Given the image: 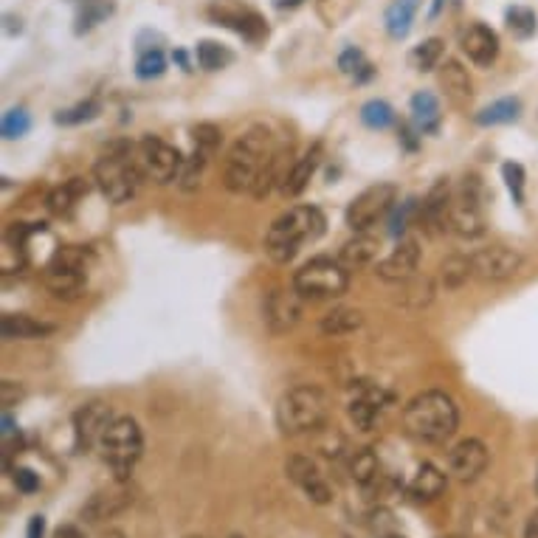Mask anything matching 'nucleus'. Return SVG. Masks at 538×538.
Listing matches in <instances>:
<instances>
[{"label": "nucleus", "mask_w": 538, "mask_h": 538, "mask_svg": "<svg viewBox=\"0 0 538 538\" xmlns=\"http://www.w3.org/2000/svg\"><path fill=\"white\" fill-rule=\"evenodd\" d=\"M403 426L415 440L428 443V445H443L445 440L457 435L460 408L451 395H445L440 390H428L406 403Z\"/></svg>", "instance_id": "f257e3e1"}, {"label": "nucleus", "mask_w": 538, "mask_h": 538, "mask_svg": "<svg viewBox=\"0 0 538 538\" xmlns=\"http://www.w3.org/2000/svg\"><path fill=\"white\" fill-rule=\"evenodd\" d=\"M327 229V218L318 206H293L271 223L265 234V254L276 265H288L302 246L316 243Z\"/></svg>", "instance_id": "f03ea898"}, {"label": "nucleus", "mask_w": 538, "mask_h": 538, "mask_svg": "<svg viewBox=\"0 0 538 538\" xmlns=\"http://www.w3.org/2000/svg\"><path fill=\"white\" fill-rule=\"evenodd\" d=\"M141 178H147V175L139 161V147H133L124 139L113 141L94 164V181L111 203L133 201L141 186Z\"/></svg>", "instance_id": "7ed1b4c3"}, {"label": "nucleus", "mask_w": 538, "mask_h": 538, "mask_svg": "<svg viewBox=\"0 0 538 538\" xmlns=\"http://www.w3.org/2000/svg\"><path fill=\"white\" fill-rule=\"evenodd\" d=\"M330 417V400L318 386H293L276 403V426L282 435H313L325 428Z\"/></svg>", "instance_id": "20e7f679"}, {"label": "nucleus", "mask_w": 538, "mask_h": 538, "mask_svg": "<svg viewBox=\"0 0 538 538\" xmlns=\"http://www.w3.org/2000/svg\"><path fill=\"white\" fill-rule=\"evenodd\" d=\"M102 460L116 473V482H127L144 454V435L133 417H116L99 440Z\"/></svg>", "instance_id": "39448f33"}, {"label": "nucleus", "mask_w": 538, "mask_h": 538, "mask_svg": "<svg viewBox=\"0 0 538 538\" xmlns=\"http://www.w3.org/2000/svg\"><path fill=\"white\" fill-rule=\"evenodd\" d=\"M94 254L82 246H62L54 251L49 265L42 268V285H46L57 299H76L88 282Z\"/></svg>", "instance_id": "423d86ee"}, {"label": "nucleus", "mask_w": 538, "mask_h": 538, "mask_svg": "<svg viewBox=\"0 0 538 538\" xmlns=\"http://www.w3.org/2000/svg\"><path fill=\"white\" fill-rule=\"evenodd\" d=\"M485 201L488 189L477 175H465L454 189L448 211V231H454L462 240H477L485 234Z\"/></svg>", "instance_id": "0eeeda50"}, {"label": "nucleus", "mask_w": 538, "mask_h": 538, "mask_svg": "<svg viewBox=\"0 0 538 538\" xmlns=\"http://www.w3.org/2000/svg\"><path fill=\"white\" fill-rule=\"evenodd\" d=\"M293 288L305 299H313V302H318V299H336L341 293H347L350 271L338 260H330V256H316V260L305 263L293 273Z\"/></svg>", "instance_id": "6e6552de"}, {"label": "nucleus", "mask_w": 538, "mask_h": 538, "mask_svg": "<svg viewBox=\"0 0 538 538\" xmlns=\"http://www.w3.org/2000/svg\"><path fill=\"white\" fill-rule=\"evenodd\" d=\"M206 14L214 26H223L234 34H240L248 42H263L268 37L265 17L248 4H243V0H214V4H209Z\"/></svg>", "instance_id": "1a4fd4ad"}, {"label": "nucleus", "mask_w": 538, "mask_h": 538, "mask_svg": "<svg viewBox=\"0 0 538 538\" xmlns=\"http://www.w3.org/2000/svg\"><path fill=\"white\" fill-rule=\"evenodd\" d=\"M395 203H398L395 184H372L353 198L344 220H347L353 231H370L383 214H390L395 209Z\"/></svg>", "instance_id": "9d476101"}, {"label": "nucleus", "mask_w": 538, "mask_h": 538, "mask_svg": "<svg viewBox=\"0 0 538 538\" xmlns=\"http://www.w3.org/2000/svg\"><path fill=\"white\" fill-rule=\"evenodd\" d=\"M139 161L144 166V175L153 178L156 184L166 186L172 181L181 178V169H184V156L178 147L166 144L158 136H144L139 144Z\"/></svg>", "instance_id": "9b49d317"}, {"label": "nucleus", "mask_w": 538, "mask_h": 538, "mask_svg": "<svg viewBox=\"0 0 538 538\" xmlns=\"http://www.w3.org/2000/svg\"><path fill=\"white\" fill-rule=\"evenodd\" d=\"M302 305H305V296L299 293L293 285L291 288H273L263 302L265 327L273 336H282V333L293 330L299 325V318H302Z\"/></svg>", "instance_id": "f8f14e48"}, {"label": "nucleus", "mask_w": 538, "mask_h": 538, "mask_svg": "<svg viewBox=\"0 0 538 538\" xmlns=\"http://www.w3.org/2000/svg\"><path fill=\"white\" fill-rule=\"evenodd\" d=\"M473 276L485 279V282H505L522 271L525 256L510 246H488L471 254Z\"/></svg>", "instance_id": "ddd939ff"}, {"label": "nucleus", "mask_w": 538, "mask_h": 538, "mask_svg": "<svg viewBox=\"0 0 538 538\" xmlns=\"http://www.w3.org/2000/svg\"><path fill=\"white\" fill-rule=\"evenodd\" d=\"M392 392H386L383 386L372 381H358L353 383V398H350V420L361 428V432H370L378 423V417L392 406Z\"/></svg>", "instance_id": "4468645a"}, {"label": "nucleus", "mask_w": 538, "mask_h": 538, "mask_svg": "<svg viewBox=\"0 0 538 538\" xmlns=\"http://www.w3.org/2000/svg\"><path fill=\"white\" fill-rule=\"evenodd\" d=\"M113 420H116V415L107 403H102V400L85 403L74 415V445L79 454H85V451H91V448H99L102 435L107 432V426Z\"/></svg>", "instance_id": "2eb2a0df"}, {"label": "nucleus", "mask_w": 538, "mask_h": 538, "mask_svg": "<svg viewBox=\"0 0 538 538\" xmlns=\"http://www.w3.org/2000/svg\"><path fill=\"white\" fill-rule=\"evenodd\" d=\"M285 473L293 485L302 488L305 497L313 502V505H330L333 502V490L327 485V480L321 477L318 465L305 457V454H293L288 462H285Z\"/></svg>", "instance_id": "dca6fc26"}, {"label": "nucleus", "mask_w": 538, "mask_h": 538, "mask_svg": "<svg viewBox=\"0 0 538 538\" xmlns=\"http://www.w3.org/2000/svg\"><path fill=\"white\" fill-rule=\"evenodd\" d=\"M490 462V454L482 440L477 437H468V440H460L454 448L448 451V471L451 477L460 480V482H473L480 480V473H485Z\"/></svg>", "instance_id": "f3484780"}, {"label": "nucleus", "mask_w": 538, "mask_h": 538, "mask_svg": "<svg viewBox=\"0 0 538 538\" xmlns=\"http://www.w3.org/2000/svg\"><path fill=\"white\" fill-rule=\"evenodd\" d=\"M136 502L133 497V488L127 482H116L113 488H104V490H96L94 497L85 502L82 507V522L88 525H96V522H104V519H113V516L124 513Z\"/></svg>", "instance_id": "a211bd4d"}, {"label": "nucleus", "mask_w": 538, "mask_h": 538, "mask_svg": "<svg viewBox=\"0 0 538 538\" xmlns=\"http://www.w3.org/2000/svg\"><path fill=\"white\" fill-rule=\"evenodd\" d=\"M417 265H420V243L415 237H403L398 248L375 265V273L383 282H408L417 273Z\"/></svg>", "instance_id": "6ab92c4d"}, {"label": "nucleus", "mask_w": 538, "mask_h": 538, "mask_svg": "<svg viewBox=\"0 0 538 538\" xmlns=\"http://www.w3.org/2000/svg\"><path fill=\"white\" fill-rule=\"evenodd\" d=\"M451 198H454V189H451L448 178H440L428 195L423 198L417 209V223L426 226L432 234L448 231V211H451Z\"/></svg>", "instance_id": "aec40b11"}, {"label": "nucleus", "mask_w": 538, "mask_h": 538, "mask_svg": "<svg viewBox=\"0 0 538 538\" xmlns=\"http://www.w3.org/2000/svg\"><path fill=\"white\" fill-rule=\"evenodd\" d=\"M460 49L473 66L488 68L490 62H497V57H499V34L488 29L485 23H471L460 34Z\"/></svg>", "instance_id": "412c9836"}, {"label": "nucleus", "mask_w": 538, "mask_h": 538, "mask_svg": "<svg viewBox=\"0 0 538 538\" xmlns=\"http://www.w3.org/2000/svg\"><path fill=\"white\" fill-rule=\"evenodd\" d=\"M378 251H381V243L378 237L367 234V231H355L353 240H347L338 251V263L347 268V271H355V268H367L378 260Z\"/></svg>", "instance_id": "4be33fe9"}, {"label": "nucleus", "mask_w": 538, "mask_h": 538, "mask_svg": "<svg viewBox=\"0 0 538 538\" xmlns=\"http://www.w3.org/2000/svg\"><path fill=\"white\" fill-rule=\"evenodd\" d=\"M445 485H448L445 473L432 462H423L412 477V482L406 485V490L415 502H435L445 493Z\"/></svg>", "instance_id": "5701e85b"}, {"label": "nucleus", "mask_w": 538, "mask_h": 538, "mask_svg": "<svg viewBox=\"0 0 538 538\" xmlns=\"http://www.w3.org/2000/svg\"><path fill=\"white\" fill-rule=\"evenodd\" d=\"M318 164H321V141H316L302 158H296V164H293V169H291V175L285 178L282 186H279V192H282L285 198H299V195H302V192L308 189L310 178L316 175Z\"/></svg>", "instance_id": "b1692460"}, {"label": "nucleus", "mask_w": 538, "mask_h": 538, "mask_svg": "<svg viewBox=\"0 0 538 538\" xmlns=\"http://www.w3.org/2000/svg\"><path fill=\"white\" fill-rule=\"evenodd\" d=\"M54 333V325L37 321L26 313H4L0 318V336L6 341H29V338H46Z\"/></svg>", "instance_id": "393cba45"}, {"label": "nucleus", "mask_w": 538, "mask_h": 538, "mask_svg": "<svg viewBox=\"0 0 538 538\" xmlns=\"http://www.w3.org/2000/svg\"><path fill=\"white\" fill-rule=\"evenodd\" d=\"M85 195H88V181H85V178H71V181H66L62 186L49 192L46 206H49L51 214H57V218H71L74 209L79 206V201Z\"/></svg>", "instance_id": "a878e982"}, {"label": "nucleus", "mask_w": 538, "mask_h": 538, "mask_svg": "<svg viewBox=\"0 0 538 538\" xmlns=\"http://www.w3.org/2000/svg\"><path fill=\"white\" fill-rule=\"evenodd\" d=\"M420 9V0H392L390 6H386L383 14V26L390 31L392 40H406L408 31L415 26V14Z\"/></svg>", "instance_id": "bb28decb"}, {"label": "nucleus", "mask_w": 538, "mask_h": 538, "mask_svg": "<svg viewBox=\"0 0 538 538\" xmlns=\"http://www.w3.org/2000/svg\"><path fill=\"white\" fill-rule=\"evenodd\" d=\"M440 85H443V91L451 102H457V104H465L471 96H473V85H471V76L468 71L460 66L457 59H448L440 66Z\"/></svg>", "instance_id": "cd10ccee"}, {"label": "nucleus", "mask_w": 538, "mask_h": 538, "mask_svg": "<svg viewBox=\"0 0 538 538\" xmlns=\"http://www.w3.org/2000/svg\"><path fill=\"white\" fill-rule=\"evenodd\" d=\"M412 124L417 133L440 130V99L432 91H417L412 96Z\"/></svg>", "instance_id": "c85d7f7f"}, {"label": "nucleus", "mask_w": 538, "mask_h": 538, "mask_svg": "<svg viewBox=\"0 0 538 538\" xmlns=\"http://www.w3.org/2000/svg\"><path fill=\"white\" fill-rule=\"evenodd\" d=\"M522 119V102L516 96H505V99H497L490 102L488 107L473 116L480 127H497V124H513Z\"/></svg>", "instance_id": "c756f323"}, {"label": "nucleus", "mask_w": 538, "mask_h": 538, "mask_svg": "<svg viewBox=\"0 0 538 538\" xmlns=\"http://www.w3.org/2000/svg\"><path fill=\"white\" fill-rule=\"evenodd\" d=\"M350 473H353V480L363 488V490H370L375 488L381 480H383V471H381V460L372 448H361L358 454L353 457L350 462Z\"/></svg>", "instance_id": "7c9ffc66"}, {"label": "nucleus", "mask_w": 538, "mask_h": 538, "mask_svg": "<svg viewBox=\"0 0 538 538\" xmlns=\"http://www.w3.org/2000/svg\"><path fill=\"white\" fill-rule=\"evenodd\" d=\"M363 327V313L358 308H336L321 318V333L325 336H350Z\"/></svg>", "instance_id": "2f4dec72"}, {"label": "nucleus", "mask_w": 538, "mask_h": 538, "mask_svg": "<svg viewBox=\"0 0 538 538\" xmlns=\"http://www.w3.org/2000/svg\"><path fill=\"white\" fill-rule=\"evenodd\" d=\"M443 54H445V42H443L440 37H428V40L420 42V46L412 49V54H408V62H412L415 71L428 74V71L440 68Z\"/></svg>", "instance_id": "473e14b6"}, {"label": "nucleus", "mask_w": 538, "mask_h": 538, "mask_svg": "<svg viewBox=\"0 0 538 538\" xmlns=\"http://www.w3.org/2000/svg\"><path fill=\"white\" fill-rule=\"evenodd\" d=\"M116 12L113 0H82L79 4V14H76V34L91 31L94 26L104 23L107 17Z\"/></svg>", "instance_id": "72a5a7b5"}, {"label": "nucleus", "mask_w": 538, "mask_h": 538, "mask_svg": "<svg viewBox=\"0 0 538 538\" xmlns=\"http://www.w3.org/2000/svg\"><path fill=\"white\" fill-rule=\"evenodd\" d=\"M473 276V265H471V256L454 254V256H445L440 263V279L448 291H457L462 288L468 279Z\"/></svg>", "instance_id": "f704fd0d"}, {"label": "nucleus", "mask_w": 538, "mask_h": 538, "mask_svg": "<svg viewBox=\"0 0 538 538\" xmlns=\"http://www.w3.org/2000/svg\"><path fill=\"white\" fill-rule=\"evenodd\" d=\"M361 121L370 127V130H390V127L398 121V113L390 102L383 99H370L361 104Z\"/></svg>", "instance_id": "c9c22d12"}, {"label": "nucleus", "mask_w": 538, "mask_h": 538, "mask_svg": "<svg viewBox=\"0 0 538 538\" xmlns=\"http://www.w3.org/2000/svg\"><path fill=\"white\" fill-rule=\"evenodd\" d=\"M195 54H198V66L203 71H220L234 62V51H229L226 46H220V42H214V40H201Z\"/></svg>", "instance_id": "e433bc0d"}, {"label": "nucleus", "mask_w": 538, "mask_h": 538, "mask_svg": "<svg viewBox=\"0 0 538 538\" xmlns=\"http://www.w3.org/2000/svg\"><path fill=\"white\" fill-rule=\"evenodd\" d=\"M209 158H211V156H206V153H201V149H195V153H192V156L184 161L181 178H178V184H181V189H184V192H195V189L203 184V175H206Z\"/></svg>", "instance_id": "4c0bfd02"}, {"label": "nucleus", "mask_w": 538, "mask_h": 538, "mask_svg": "<svg viewBox=\"0 0 538 538\" xmlns=\"http://www.w3.org/2000/svg\"><path fill=\"white\" fill-rule=\"evenodd\" d=\"M505 20H507V29H510V34H513V37H519V40H527V37H533V34H535V29H538L535 12H533V9H527V6H510V9H507V14H505Z\"/></svg>", "instance_id": "58836bf2"}, {"label": "nucleus", "mask_w": 538, "mask_h": 538, "mask_svg": "<svg viewBox=\"0 0 538 538\" xmlns=\"http://www.w3.org/2000/svg\"><path fill=\"white\" fill-rule=\"evenodd\" d=\"M338 68L341 74H347V76H355L358 82L363 79H370L372 76V66L367 59H363V54L355 49V46H347L341 54H338Z\"/></svg>", "instance_id": "ea45409f"}, {"label": "nucleus", "mask_w": 538, "mask_h": 538, "mask_svg": "<svg viewBox=\"0 0 538 538\" xmlns=\"http://www.w3.org/2000/svg\"><path fill=\"white\" fill-rule=\"evenodd\" d=\"M192 141H195V149H201V153L214 156L218 153V147L223 144V130L211 121H201V124L192 127Z\"/></svg>", "instance_id": "a19ab883"}, {"label": "nucleus", "mask_w": 538, "mask_h": 538, "mask_svg": "<svg viewBox=\"0 0 538 538\" xmlns=\"http://www.w3.org/2000/svg\"><path fill=\"white\" fill-rule=\"evenodd\" d=\"M102 111V104L96 99H88V102H79L74 107H68V111H59L54 116V121L59 127H74V124H82V121H94Z\"/></svg>", "instance_id": "79ce46f5"}, {"label": "nucleus", "mask_w": 538, "mask_h": 538, "mask_svg": "<svg viewBox=\"0 0 538 538\" xmlns=\"http://www.w3.org/2000/svg\"><path fill=\"white\" fill-rule=\"evenodd\" d=\"M31 130V116L23 111V107H12V111L4 113V121H0V133H4L6 141L23 139Z\"/></svg>", "instance_id": "37998d69"}, {"label": "nucleus", "mask_w": 538, "mask_h": 538, "mask_svg": "<svg viewBox=\"0 0 538 538\" xmlns=\"http://www.w3.org/2000/svg\"><path fill=\"white\" fill-rule=\"evenodd\" d=\"M166 71V57L161 49H149V51H141L139 59H136V76L139 79H158L164 76Z\"/></svg>", "instance_id": "c03bdc74"}, {"label": "nucleus", "mask_w": 538, "mask_h": 538, "mask_svg": "<svg viewBox=\"0 0 538 538\" xmlns=\"http://www.w3.org/2000/svg\"><path fill=\"white\" fill-rule=\"evenodd\" d=\"M502 178H505V186H507V192H510L513 203H516V206H525V184H527L525 166L516 164V161L502 164Z\"/></svg>", "instance_id": "a18cd8bd"}, {"label": "nucleus", "mask_w": 538, "mask_h": 538, "mask_svg": "<svg viewBox=\"0 0 538 538\" xmlns=\"http://www.w3.org/2000/svg\"><path fill=\"white\" fill-rule=\"evenodd\" d=\"M432 296H435V285H432V279H417L412 276L408 279V285H406V293H403V305L408 308H423L432 302Z\"/></svg>", "instance_id": "49530a36"}, {"label": "nucleus", "mask_w": 538, "mask_h": 538, "mask_svg": "<svg viewBox=\"0 0 538 538\" xmlns=\"http://www.w3.org/2000/svg\"><path fill=\"white\" fill-rule=\"evenodd\" d=\"M417 209H420V201H415V198L395 203V214L390 218V234L398 237V240H403L408 223H412V218H417Z\"/></svg>", "instance_id": "de8ad7c7"}, {"label": "nucleus", "mask_w": 538, "mask_h": 538, "mask_svg": "<svg viewBox=\"0 0 538 538\" xmlns=\"http://www.w3.org/2000/svg\"><path fill=\"white\" fill-rule=\"evenodd\" d=\"M26 268V248H20L14 243H4V263H0V271L4 273H20Z\"/></svg>", "instance_id": "09e8293b"}, {"label": "nucleus", "mask_w": 538, "mask_h": 538, "mask_svg": "<svg viewBox=\"0 0 538 538\" xmlns=\"http://www.w3.org/2000/svg\"><path fill=\"white\" fill-rule=\"evenodd\" d=\"M12 480L20 493H37L40 490V473L31 468H12Z\"/></svg>", "instance_id": "8fccbe9b"}, {"label": "nucleus", "mask_w": 538, "mask_h": 538, "mask_svg": "<svg viewBox=\"0 0 538 538\" xmlns=\"http://www.w3.org/2000/svg\"><path fill=\"white\" fill-rule=\"evenodd\" d=\"M26 398V390L20 381H4L0 383V403H4V412H9L12 406H17L20 400Z\"/></svg>", "instance_id": "3c124183"}, {"label": "nucleus", "mask_w": 538, "mask_h": 538, "mask_svg": "<svg viewBox=\"0 0 538 538\" xmlns=\"http://www.w3.org/2000/svg\"><path fill=\"white\" fill-rule=\"evenodd\" d=\"M372 530H375L378 538H392V535H398V527H395V522H392V513H390V510H375V513H372Z\"/></svg>", "instance_id": "603ef678"}, {"label": "nucleus", "mask_w": 538, "mask_h": 538, "mask_svg": "<svg viewBox=\"0 0 538 538\" xmlns=\"http://www.w3.org/2000/svg\"><path fill=\"white\" fill-rule=\"evenodd\" d=\"M46 535V516L34 513L29 519V530H26V538H42Z\"/></svg>", "instance_id": "864d4df0"}, {"label": "nucleus", "mask_w": 538, "mask_h": 538, "mask_svg": "<svg viewBox=\"0 0 538 538\" xmlns=\"http://www.w3.org/2000/svg\"><path fill=\"white\" fill-rule=\"evenodd\" d=\"M51 538H85V533L76 527V525H62V527H57L54 530V535Z\"/></svg>", "instance_id": "5fc2aeb1"}, {"label": "nucleus", "mask_w": 538, "mask_h": 538, "mask_svg": "<svg viewBox=\"0 0 538 538\" xmlns=\"http://www.w3.org/2000/svg\"><path fill=\"white\" fill-rule=\"evenodd\" d=\"M0 435H4V440H9V437H14L17 435V428H14V417L9 415V412H4V420H0Z\"/></svg>", "instance_id": "6e6d98bb"}, {"label": "nucleus", "mask_w": 538, "mask_h": 538, "mask_svg": "<svg viewBox=\"0 0 538 538\" xmlns=\"http://www.w3.org/2000/svg\"><path fill=\"white\" fill-rule=\"evenodd\" d=\"M527 538H538V513H533L527 519Z\"/></svg>", "instance_id": "4d7b16f0"}, {"label": "nucleus", "mask_w": 538, "mask_h": 538, "mask_svg": "<svg viewBox=\"0 0 538 538\" xmlns=\"http://www.w3.org/2000/svg\"><path fill=\"white\" fill-rule=\"evenodd\" d=\"M172 57H175V59L181 62V68H184V71H192V68H189V57H186V51H175Z\"/></svg>", "instance_id": "13d9d810"}, {"label": "nucleus", "mask_w": 538, "mask_h": 538, "mask_svg": "<svg viewBox=\"0 0 538 538\" xmlns=\"http://www.w3.org/2000/svg\"><path fill=\"white\" fill-rule=\"evenodd\" d=\"M102 538H124V533H121V530H107Z\"/></svg>", "instance_id": "bf43d9fd"}, {"label": "nucleus", "mask_w": 538, "mask_h": 538, "mask_svg": "<svg viewBox=\"0 0 538 538\" xmlns=\"http://www.w3.org/2000/svg\"><path fill=\"white\" fill-rule=\"evenodd\" d=\"M296 4H302V0H279V6H296Z\"/></svg>", "instance_id": "052dcab7"}, {"label": "nucleus", "mask_w": 538, "mask_h": 538, "mask_svg": "<svg viewBox=\"0 0 538 538\" xmlns=\"http://www.w3.org/2000/svg\"><path fill=\"white\" fill-rule=\"evenodd\" d=\"M186 538H203V535H186Z\"/></svg>", "instance_id": "680f3d73"}, {"label": "nucleus", "mask_w": 538, "mask_h": 538, "mask_svg": "<svg viewBox=\"0 0 538 538\" xmlns=\"http://www.w3.org/2000/svg\"><path fill=\"white\" fill-rule=\"evenodd\" d=\"M231 538H243V535H231Z\"/></svg>", "instance_id": "e2e57ef3"}, {"label": "nucleus", "mask_w": 538, "mask_h": 538, "mask_svg": "<svg viewBox=\"0 0 538 538\" xmlns=\"http://www.w3.org/2000/svg\"><path fill=\"white\" fill-rule=\"evenodd\" d=\"M392 538H403V535H392Z\"/></svg>", "instance_id": "0e129e2a"}, {"label": "nucleus", "mask_w": 538, "mask_h": 538, "mask_svg": "<svg viewBox=\"0 0 538 538\" xmlns=\"http://www.w3.org/2000/svg\"><path fill=\"white\" fill-rule=\"evenodd\" d=\"M535 490H538V480H535Z\"/></svg>", "instance_id": "69168bd1"}]
</instances>
